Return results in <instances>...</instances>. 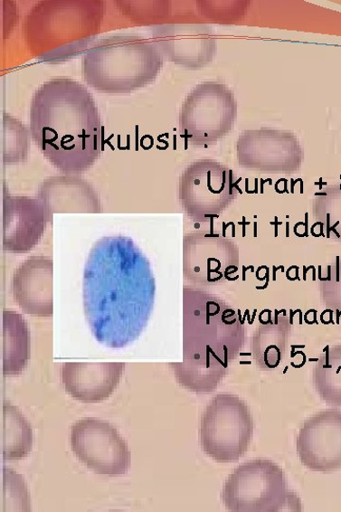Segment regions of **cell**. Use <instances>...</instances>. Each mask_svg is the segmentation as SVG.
I'll list each match as a JSON object with an SVG mask.
<instances>
[{
	"label": "cell",
	"instance_id": "484cf974",
	"mask_svg": "<svg viewBox=\"0 0 341 512\" xmlns=\"http://www.w3.org/2000/svg\"><path fill=\"white\" fill-rule=\"evenodd\" d=\"M322 266H318V280H322Z\"/></svg>",
	"mask_w": 341,
	"mask_h": 512
},
{
	"label": "cell",
	"instance_id": "52a82bcc",
	"mask_svg": "<svg viewBox=\"0 0 341 512\" xmlns=\"http://www.w3.org/2000/svg\"><path fill=\"white\" fill-rule=\"evenodd\" d=\"M237 104L226 85L204 82L187 95L179 112V133L194 146L209 147L228 135L234 127Z\"/></svg>",
	"mask_w": 341,
	"mask_h": 512
},
{
	"label": "cell",
	"instance_id": "d4e9b609",
	"mask_svg": "<svg viewBox=\"0 0 341 512\" xmlns=\"http://www.w3.org/2000/svg\"><path fill=\"white\" fill-rule=\"evenodd\" d=\"M306 223V225H305L306 232H305L304 234H305L306 238H308V213H306V223Z\"/></svg>",
	"mask_w": 341,
	"mask_h": 512
},
{
	"label": "cell",
	"instance_id": "4dcf8cb0",
	"mask_svg": "<svg viewBox=\"0 0 341 512\" xmlns=\"http://www.w3.org/2000/svg\"><path fill=\"white\" fill-rule=\"evenodd\" d=\"M295 270H296V277H295V279H296V280L299 281V280H300L299 278H298V270H299V268L296 266Z\"/></svg>",
	"mask_w": 341,
	"mask_h": 512
},
{
	"label": "cell",
	"instance_id": "1f68e13d",
	"mask_svg": "<svg viewBox=\"0 0 341 512\" xmlns=\"http://www.w3.org/2000/svg\"><path fill=\"white\" fill-rule=\"evenodd\" d=\"M277 267L273 266V281H276V272H277Z\"/></svg>",
	"mask_w": 341,
	"mask_h": 512
},
{
	"label": "cell",
	"instance_id": "ac0fdd59",
	"mask_svg": "<svg viewBox=\"0 0 341 512\" xmlns=\"http://www.w3.org/2000/svg\"><path fill=\"white\" fill-rule=\"evenodd\" d=\"M323 360H317L313 373V384L317 395L328 405L341 406V350L331 353L330 346L324 349Z\"/></svg>",
	"mask_w": 341,
	"mask_h": 512
},
{
	"label": "cell",
	"instance_id": "7402d4cb",
	"mask_svg": "<svg viewBox=\"0 0 341 512\" xmlns=\"http://www.w3.org/2000/svg\"><path fill=\"white\" fill-rule=\"evenodd\" d=\"M340 261L339 256H336V282L340 281V277H339V264H340L339 262L340 261Z\"/></svg>",
	"mask_w": 341,
	"mask_h": 512
},
{
	"label": "cell",
	"instance_id": "cb8c5ba5",
	"mask_svg": "<svg viewBox=\"0 0 341 512\" xmlns=\"http://www.w3.org/2000/svg\"><path fill=\"white\" fill-rule=\"evenodd\" d=\"M339 223H340L339 222H336V223L333 226H331V228H330V232L333 231V232L336 234L337 238H340V234H339L338 232L336 230V228L339 225Z\"/></svg>",
	"mask_w": 341,
	"mask_h": 512
},
{
	"label": "cell",
	"instance_id": "f1b7e54d",
	"mask_svg": "<svg viewBox=\"0 0 341 512\" xmlns=\"http://www.w3.org/2000/svg\"><path fill=\"white\" fill-rule=\"evenodd\" d=\"M282 223H278V218L276 216L275 218V223H270V225H274V226H278V225H282Z\"/></svg>",
	"mask_w": 341,
	"mask_h": 512
},
{
	"label": "cell",
	"instance_id": "4fadbf2b",
	"mask_svg": "<svg viewBox=\"0 0 341 512\" xmlns=\"http://www.w3.org/2000/svg\"><path fill=\"white\" fill-rule=\"evenodd\" d=\"M126 366V363L67 362L62 365V383L66 392L80 403H103L117 389Z\"/></svg>",
	"mask_w": 341,
	"mask_h": 512
},
{
	"label": "cell",
	"instance_id": "2e32d148",
	"mask_svg": "<svg viewBox=\"0 0 341 512\" xmlns=\"http://www.w3.org/2000/svg\"><path fill=\"white\" fill-rule=\"evenodd\" d=\"M4 356L5 376L22 374L29 361V330L23 315L4 311Z\"/></svg>",
	"mask_w": 341,
	"mask_h": 512
},
{
	"label": "cell",
	"instance_id": "83f0119b",
	"mask_svg": "<svg viewBox=\"0 0 341 512\" xmlns=\"http://www.w3.org/2000/svg\"><path fill=\"white\" fill-rule=\"evenodd\" d=\"M266 280L268 283H270V268L268 267L267 269V273L265 275Z\"/></svg>",
	"mask_w": 341,
	"mask_h": 512
},
{
	"label": "cell",
	"instance_id": "d6a6232c",
	"mask_svg": "<svg viewBox=\"0 0 341 512\" xmlns=\"http://www.w3.org/2000/svg\"><path fill=\"white\" fill-rule=\"evenodd\" d=\"M308 268L306 266H304V281H307V273H308Z\"/></svg>",
	"mask_w": 341,
	"mask_h": 512
},
{
	"label": "cell",
	"instance_id": "5bb4252c",
	"mask_svg": "<svg viewBox=\"0 0 341 512\" xmlns=\"http://www.w3.org/2000/svg\"><path fill=\"white\" fill-rule=\"evenodd\" d=\"M48 219L53 213H101L102 206L99 194L93 186L71 175L52 176L46 180L38 194Z\"/></svg>",
	"mask_w": 341,
	"mask_h": 512
},
{
	"label": "cell",
	"instance_id": "8fae6325",
	"mask_svg": "<svg viewBox=\"0 0 341 512\" xmlns=\"http://www.w3.org/2000/svg\"><path fill=\"white\" fill-rule=\"evenodd\" d=\"M48 216L42 202L29 196L5 195L4 248L14 253L28 252L45 232Z\"/></svg>",
	"mask_w": 341,
	"mask_h": 512
},
{
	"label": "cell",
	"instance_id": "277c9868",
	"mask_svg": "<svg viewBox=\"0 0 341 512\" xmlns=\"http://www.w3.org/2000/svg\"><path fill=\"white\" fill-rule=\"evenodd\" d=\"M165 57L156 45L135 33L99 39L85 52L83 78L102 93H130L151 85L162 71Z\"/></svg>",
	"mask_w": 341,
	"mask_h": 512
},
{
	"label": "cell",
	"instance_id": "7a4b0ae2",
	"mask_svg": "<svg viewBox=\"0 0 341 512\" xmlns=\"http://www.w3.org/2000/svg\"><path fill=\"white\" fill-rule=\"evenodd\" d=\"M33 141L59 171L79 174L101 156V116L89 90L67 77L51 79L33 93Z\"/></svg>",
	"mask_w": 341,
	"mask_h": 512
},
{
	"label": "cell",
	"instance_id": "4316f807",
	"mask_svg": "<svg viewBox=\"0 0 341 512\" xmlns=\"http://www.w3.org/2000/svg\"><path fill=\"white\" fill-rule=\"evenodd\" d=\"M331 266H328V271H327V281H331Z\"/></svg>",
	"mask_w": 341,
	"mask_h": 512
},
{
	"label": "cell",
	"instance_id": "f35d334b",
	"mask_svg": "<svg viewBox=\"0 0 341 512\" xmlns=\"http://www.w3.org/2000/svg\"><path fill=\"white\" fill-rule=\"evenodd\" d=\"M312 280H313V281H316V280H316V269H315V268L313 269V278H312Z\"/></svg>",
	"mask_w": 341,
	"mask_h": 512
},
{
	"label": "cell",
	"instance_id": "44dd1931",
	"mask_svg": "<svg viewBox=\"0 0 341 512\" xmlns=\"http://www.w3.org/2000/svg\"><path fill=\"white\" fill-rule=\"evenodd\" d=\"M330 221H331V214H330L329 213H327V239H330V232H330V228H331Z\"/></svg>",
	"mask_w": 341,
	"mask_h": 512
},
{
	"label": "cell",
	"instance_id": "8d00e7d4",
	"mask_svg": "<svg viewBox=\"0 0 341 512\" xmlns=\"http://www.w3.org/2000/svg\"><path fill=\"white\" fill-rule=\"evenodd\" d=\"M232 238H235V224L232 223Z\"/></svg>",
	"mask_w": 341,
	"mask_h": 512
},
{
	"label": "cell",
	"instance_id": "9c48e42d",
	"mask_svg": "<svg viewBox=\"0 0 341 512\" xmlns=\"http://www.w3.org/2000/svg\"><path fill=\"white\" fill-rule=\"evenodd\" d=\"M298 457L311 471L341 469V411L327 409L314 413L300 427L296 440Z\"/></svg>",
	"mask_w": 341,
	"mask_h": 512
},
{
	"label": "cell",
	"instance_id": "d590c367",
	"mask_svg": "<svg viewBox=\"0 0 341 512\" xmlns=\"http://www.w3.org/2000/svg\"><path fill=\"white\" fill-rule=\"evenodd\" d=\"M287 238H289V223H287Z\"/></svg>",
	"mask_w": 341,
	"mask_h": 512
},
{
	"label": "cell",
	"instance_id": "836d02e7",
	"mask_svg": "<svg viewBox=\"0 0 341 512\" xmlns=\"http://www.w3.org/2000/svg\"><path fill=\"white\" fill-rule=\"evenodd\" d=\"M258 236V232H257V223H254V238L256 239Z\"/></svg>",
	"mask_w": 341,
	"mask_h": 512
},
{
	"label": "cell",
	"instance_id": "30bf717a",
	"mask_svg": "<svg viewBox=\"0 0 341 512\" xmlns=\"http://www.w3.org/2000/svg\"><path fill=\"white\" fill-rule=\"evenodd\" d=\"M153 43L169 62L190 70L213 62L217 52L213 30L203 24H167L153 30Z\"/></svg>",
	"mask_w": 341,
	"mask_h": 512
},
{
	"label": "cell",
	"instance_id": "9a60e30c",
	"mask_svg": "<svg viewBox=\"0 0 341 512\" xmlns=\"http://www.w3.org/2000/svg\"><path fill=\"white\" fill-rule=\"evenodd\" d=\"M224 170L219 178L215 180L218 172L213 163L200 162L190 167L182 180V199L191 210L203 211V216L206 219L208 214L207 206L213 205L215 198H222L226 189L233 190V175L231 173L228 179L222 184L215 185L223 179Z\"/></svg>",
	"mask_w": 341,
	"mask_h": 512
},
{
	"label": "cell",
	"instance_id": "f546056e",
	"mask_svg": "<svg viewBox=\"0 0 341 512\" xmlns=\"http://www.w3.org/2000/svg\"><path fill=\"white\" fill-rule=\"evenodd\" d=\"M248 269L247 267L243 266V281H246V272H247Z\"/></svg>",
	"mask_w": 341,
	"mask_h": 512
},
{
	"label": "cell",
	"instance_id": "ba28073f",
	"mask_svg": "<svg viewBox=\"0 0 341 512\" xmlns=\"http://www.w3.org/2000/svg\"><path fill=\"white\" fill-rule=\"evenodd\" d=\"M71 450L75 457L95 474L127 475L131 468L128 442L109 422L88 418L71 427Z\"/></svg>",
	"mask_w": 341,
	"mask_h": 512
},
{
	"label": "cell",
	"instance_id": "e575fe53",
	"mask_svg": "<svg viewBox=\"0 0 341 512\" xmlns=\"http://www.w3.org/2000/svg\"><path fill=\"white\" fill-rule=\"evenodd\" d=\"M223 226H224L223 227V236H224V238H226V230L229 226L225 223H223Z\"/></svg>",
	"mask_w": 341,
	"mask_h": 512
},
{
	"label": "cell",
	"instance_id": "e0dca14e",
	"mask_svg": "<svg viewBox=\"0 0 341 512\" xmlns=\"http://www.w3.org/2000/svg\"><path fill=\"white\" fill-rule=\"evenodd\" d=\"M33 434L30 422L20 410L5 401L3 408V458L5 461L25 459L33 450Z\"/></svg>",
	"mask_w": 341,
	"mask_h": 512
},
{
	"label": "cell",
	"instance_id": "7c38bea8",
	"mask_svg": "<svg viewBox=\"0 0 341 512\" xmlns=\"http://www.w3.org/2000/svg\"><path fill=\"white\" fill-rule=\"evenodd\" d=\"M53 263L45 256H33L14 272L12 290L25 313L39 318L53 314Z\"/></svg>",
	"mask_w": 341,
	"mask_h": 512
},
{
	"label": "cell",
	"instance_id": "ffe728a7",
	"mask_svg": "<svg viewBox=\"0 0 341 512\" xmlns=\"http://www.w3.org/2000/svg\"><path fill=\"white\" fill-rule=\"evenodd\" d=\"M5 163H18L27 159L28 136L25 127L5 113Z\"/></svg>",
	"mask_w": 341,
	"mask_h": 512
},
{
	"label": "cell",
	"instance_id": "8992f818",
	"mask_svg": "<svg viewBox=\"0 0 341 512\" xmlns=\"http://www.w3.org/2000/svg\"><path fill=\"white\" fill-rule=\"evenodd\" d=\"M253 431L252 413L245 401L234 393H218L200 421V445L214 461L234 463L246 455Z\"/></svg>",
	"mask_w": 341,
	"mask_h": 512
},
{
	"label": "cell",
	"instance_id": "ab89813d",
	"mask_svg": "<svg viewBox=\"0 0 341 512\" xmlns=\"http://www.w3.org/2000/svg\"><path fill=\"white\" fill-rule=\"evenodd\" d=\"M235 268H237V267H235V266H229L225 270H226V271H230L231 270H234Z\"/></svg>",
	"mask_w": 341,
	"mask_h": 512
},
{
	"label": "cell",
	"instance_id": "603a6c76",
	"mask_svg": "<svg viewBox=\"0 0 341 512\" xmlns=\"http://www.w3.org/2000/svg\"><path fill=\"white\" fill-rule=\"evenodd\" d=\"M295 268H296V266H291L288 270H286L287 279H288L289 281H295V280H296V279L290 278V274H289L290 271H291L292 270H294Z\"/></svg>",
	"mask_w": 341,
	"mask_h": 512
},
{
	"label": "cell",
	"instance_id": "5b68a950",
	"mask_svg": "<svg viewBox=\"0 0 341 512\" xmlns=\"http://www.w3.org/2000/svg\"><path fill=\"white\" fill-rule=\"evenodd\" d=\"M223 500L232 512H279L300 507L287 487L285 471L276 462L256 459L238 466L228 477Z\"/></svg>",
	"mask_w": 341,
	"mask_h": 512
},
{
	"label": "cell",
	"instance_id": "6da1fadb",
	"mask_svg": "<svg viewBox=\"0 0 341 512\" xmlns=\"http://www.w3.org/2000/svg\"><path fill=\"white\" fill-rule=\"evenodd\" d=\"M83 299L99 344L124 348L139 338L153 310L155 280L150 262L132 239L118 234L96 242L85 266Z\"/></svg>",
	"mask_w": 341,
	"mask_h": 512
},
{
	"label": "cell",
	"instance_id": "d6986e66",
	"mask_svg": "<svg viewBox=\"0 0 341 512\" xmlns=\"http://www.w3.org/2000/svg\"><path fill=\"white\" fill-rule=\"evenodd\" d=\"M3 476L2 511H32V501L24 478L5 466Z\"/></svg>",
	"mask_w": 341,
	"mask_h": 512
},
{
	"label": "cell",
	"instance_id": "3957f363",
	"mask_svg": "<svg viewBox=\"0 0 341 512\" xmlns=\"http://www.w3.org/2000/svg\"><path fill=\"white\" fill-rule=\"evenodd\" d=\"M102 19L98 2H43L26 17L25 42L40 62L64 63L89 50Z\"/></svg>",
	"mask_w": 341,
	"mask_h": 512
},
{
	"label": "cell",
	"instance_id": "74e56055",
	"mask_svg": "<svg viewBox=\"0 0 341 512\" xmlns=\"http://www.w3.org/2000/svg\"><path fill=\"white\" fill-rule=\"evenodd\" d=\"M268 285H269V283L266 282V285H265V286H263V287H256V289H265L268 288Z\"/></svg>",
	"mask_w": 341,
	"mask_h": 512
}]
</instances>
